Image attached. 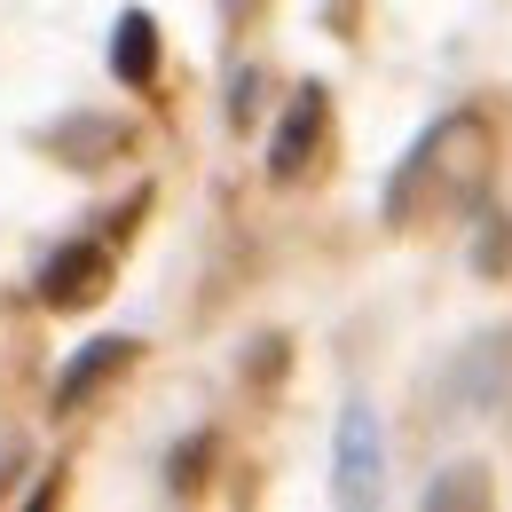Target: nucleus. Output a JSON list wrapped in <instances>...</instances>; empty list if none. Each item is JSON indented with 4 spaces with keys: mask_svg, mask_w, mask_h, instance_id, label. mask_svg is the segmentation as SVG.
I'll use <instances>...</instances> for the list:
<instances>
[{
    "mask_svg": "<svg viewBox=\"0 0 512 512\" xmlns=\"http://www.w3.org/2000/svg\"><path fill=\"white\" fill-rule=\"evenodd\" d=\"M481 166H489V127L473 111L434 119V127L410 142V158L394 166V182H386V221L410 229L426 213H457L465 197L481 190Z\"/></svg>",
    "mask_w": 512,
    "mask_h": 512,
    "instance_id": "f257e3e1",
    "label": "nucleus"
},
{
    "mask_svg": "<svg viewBox=\"0 0 512 512\" xmlns=\"http://www.w3.org/2000/svg\"><path fill=\"white\" fill-rule=\"evenodd\" d=\"M323 127H331V95H323L316 79L284 103V119H276V142H268V174L276 182H300L308 166H316V150H323Z\"/></svg>",
    "mask_w": 512,
    "mask_h": 512,
    "instance_id": "f03ea898",
    "label": "nucleus"
},
{
    "mask_svg": "<svg viewBox=\"0 0 512 512\" xmlns=\"http://www.w3.org/2000/svg\"><path fill=\"white\" fill-rule=\"evenodd\" d=\"M379 465H386L379 457V418L355 402V410L339 418V465H331V473H339V505H371V497H379Z\"/></svg>",
    "mask_w": 512,
    "mask_h": 512,
    "instance_id": "7ed1b4c3",
    "label": "nucleus"
},
{
    "mask_svg": "<svg viewBox=\"0 0 512 512\" xmlns=\"http://www.w3.org/2000/svg\"><path fill=\"white\" fill-rule=\"evenodd\" d=\"M103 284H111V253H95L87 237L48 253V268H40V300L48 308H87V300H103Z\"/></svg>",
    "mask_w": 512,
    "mask_h": 512,
    "instance_id": "20e7f679",
    "label": "nucleus"
},
{
    "mask_svg": "<svg viewBox=\"0 0 512 512\" xmlns=\"http://www.w3.org/2000/svg\"><path fill=\"white\" fill-rule=\"evenodd\" d=\"M127 363H134V339H87V347H79V355L64 363V379H56V410L71 418V410H79V402H87L95 386H103V379H119Z\"/></svg>",
    "mask_w": 512,
    "mask_h": 512,
    "instance_id": "39448f33",
    "label": "nucleus"
},
{
    "mask_svg": "<svg viewBox=\"0 0 512 512\" xmlns=\"http://www.w3.org/2000/svg\"><path fill=\"white\" fill-rule=\"evenodd\" d=\"M111 71H119V87H150L158 79V24L142 16V8H127L119 24H111Z\"/></svg>",
    "mask_w": 512,
    "mask_h": 512,
    "instance_id": "423d86ee",
    "label": "nucleus"
},
{
    "mask_svg": "<svg viewBox=\"0 0 512 512\" xmlns=\"http://www.w3.org/2000/svg\"><path fill=\"white\" fill-rule=\"evenodd\" d=\"M426 505H481V473H473V465H457V473H442V481L426 489Z\"/></svg>",
    "mask_w": 512,
    "mask_h": 512,
    "instance_id": "0eeeda50",
    "label": "nucleus"
},
{
    "mask_svg": "<svg viewBox=\"0 0 512 512\" xmlns=\"http://www.w3.org/2000/svg\"><path fill=\"white\" fill-rule=\"evenodd\" d=\"M505 260H512V229H505V221H481V245H473V268H481V276H497Z\"/></svg>",
    "mask_w": 512,
    "mask_h": 512,
    "instance_id": "6e6552de",
    "label": "nucleus"
},
{
    "mask_svg": "<svg viewBox=\"0 0 512 512\" xmlns=\"http://www.w3.org/2000/svg\"><path fill=\"white\" fill-rule=\"evenodd\" d=\"M48 142H95V150H127V127H95V119H71V127H56Z\"/></svg>",
    "mask_w": 512,
    "mask_h": 512,
    "instance_id": "1a4fd4ad",
    "label": "nucleus"
},
{
    "mask_svg": "<svg viewBox=\"0 0 512 512\" xmlns=\"http://www.w3.org/2000/svg\"><path fill=\"white\" fill-rule=\"evenodd\" d=\"M253 95H260V71H237V87H229V119H237V127H245V119L260 111Z\"/></svg>",
    "mask_w": 512,
    "mask_h": 512,
    "instance_id": "9d476101",
    "label": "nucleus"
},
{
    "mask_svg": "<svg viewBox=\"0 0 512 512\" xmlns=\"http://www.w3.org/2000/svg\"><path fill=\"white\" fill-rule=\"evenodd\" d=\"M197 465H205V434H197V442L174 457V489H197Z\"/></svg>",
    "mask_w": 512,
    "mask_h": 512,
    "instance_id": "9b49d317",
    "label": "nucleus"
},
{
    "mask_svg": "<svg viewBox=\"0 0 512 512\" xmlns=\"http://www.w3.org/2000/svg\"><path fill=\"white\" fill-rule=\"evenodd\" d=\"M245 8H253V0H221V16H245Z\"/></svg>",
    "mask_w": 512,
    "mask_h": 512,
    "instance_id": "f8f14e48",
    "label": "nucleus"
}]
</instances>
